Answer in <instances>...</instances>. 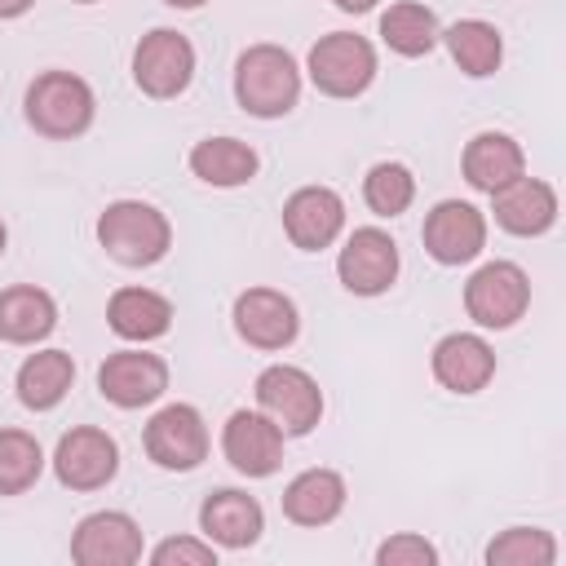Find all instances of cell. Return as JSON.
<instances>
[{"label": "cell", "mask_w": 566, "mask_h": 566, "mask_svg": "<svg viewBox=\"0 0 566 566\" xmlns=\"http://www.w3.org/2000/svg\"><path fill=\"white\" fill-rule=\"evenodd\" d=\"M234 102L256 119H279L301 102V62L283 44H248L234 62Z\"/></svg>", "instance_id": "6da1fadb"}, {"label": "cell", "mask_w": 566, "mask_h": 566, "mask_svg": "<svg viewBox=\"0 0 566 566\" xmlns=\"http://www.w3.org/2000/svg\"><path fill=\"white\" fill-rule=\"evenodd\" d=\"M22 111H27V124L49 137V142H71V137H84L97 119V93L84 75L75 71H40L31 84H27V97H22Z\"/></svg>", "instance_id": "7a4b0ae2"}, {"label": "cell", "mask_w": 566, "mask_h": 566, "mask_svg": "<svg viewBox=\"0 0 566 566\" xmlns=\"http://www.w3.org/2000/svg\"><path fill=\"white\" fill-rule=\"evenodd\" d=\"M97 243L106 248L111 261H119L128 270H146V265H155V261L168 256L172 226L146 199H115L97 217Z\"/></svg>", "instance_id": "3957f363"}, {"label": "cell", "mask_w": 566, "mask_h": 566, "mask_svg": "<svg viewBox=\"0 0 566 566\" xmlns=\"http://www.w3.org/2000/svg\"><path fill=\"white\" fill-rule=\"evenodd\" d=\"M380 71L376 44L358 31H327L305 53V75L323 97H363Z\"/></svg>", "instance_id": "277c9868"}, {"label": "cell", "mask_w": 566, "mask_h": 566, "mask_svg": "<svg viewBox=\"0 0 566 566\" xmlns=\"http://www.w3.org/2000/svg\"><path fill=\"white\" fill-rule=\"evenodd\" d=\"M252 394H256V411H265L283 429V438H305L323 420V389L296 363H270L256 376Z\"/></svg>", "instance_id": "5b68a950"}, {"label": "cell", "mask_w": 566, "mask_h": 566, "mask_svg": "<svg viewBox=\"0 0 566 566\" xmlns=\"http://www.w3.org/2000/svg\"><path fill=\"white\" fill-rule=\"evenodd\" d=\"M531 310V279L517 261H486L469 274L464 283V314L486 327V332H504L513 327L522 314Z\"/></svg>", "instance_id": "8992f818"}, {"label": "cell", "mask_w": 566, "mask_h": 566, "mask_svg": "<svg viewBox=\"0 0 566 566\" xmlns=\"http://www.w3.org/2000/svg\"><path fill=\"white\" fill-rule=\"evenodd\" d=\"M195 80V44L177 31V27H155L137 40L133 49V84L155 97V102H168V97H181Z\"/></svg>", "instance_id": "52a82bcc"}, {"label": "cell", "mask_w": 566, "mask_h": 566, "mask_svg": "<svg viewBox=\"0 0 566 566\" xmlns=\"http://www.w3.org/2000/svg\"><path fill=\"white\" fill-rule=\"evenodd\" d=\"M142 447L150 455V464L168 469V473H190L208 460V424H203V411L190 407V402H168L159 407L150 420H146V433H142Z\"/></svg>", "instance_id": "ba28073f"}, {"label": "cell", "mask_w": 566, "mask_h": 566, "mask_svg": "<svg viewBox=\"0 0 566 566\" xmlns=\"http://www.w3.org/2000/svg\"><path fill=\"white\" fill-rule=\"evenodd\" d=\"M398 270H402L398 243L380 226L349 230L345 243H340V252H336V279L354 296H385L398 283Z\"/></svg>", "instance_id": "9c48e42d"}, {"label": "cell", "mask_w": 566, "mask_h": 566, "mask_svg": "<svg viewBox=\"0 0 566 566\" xmlns=\"http://www.w3.org/2000/svg\"><path fill=\"white\" fill-rule=\"evenodd\" d=\"M49 464L66 491H102L119 473V442L97 424H75L57 438Z\"/></svg>", "instance_id": "30bf717a"}, {"label": "cell", "mask_w": 566, "mask_h": 566, "mask_svg": "<svg viewBox=\"0 0 566 566\" xmlns=\"http://www.w3.org/2000/svg\"><path fill=\"white\" fill-rule=\"evenodd\" d=\"M420 243L438 265H469L486 248V212L469 199H442L424 212Z\"/></svg>", "instance_id": "8fae6325"}, {"label": "cell", "mask_w": 566, "mask_h": 566, "mask_svg": "<svg viewBox=\"0 0 566 566\" xmlns=\"http://www.w3.org/2000/svg\"><path fill=\"white\" fill-rule=\"evenodd\" d=\"M230 318H234L239 340L252 345V349H265V354H279V349H287L301 336V310L279 287H248V292H239Z\"/></svg>", "instance_id": "7c38bea8"}, {"label": "cell", "mask_w": 566, "mask_h": 566, "mask_svg": "<svg viewBox=\"0 0 566 566\" xmlns=\"http://www.w3.org/2000/svg\"><path fill=\"white\" fill-rule=\"evenodd\" d=\"M97 394L119 411H142L168 394V363L150 349H115L97 367Z\"/></svg>", "instance_id": "4fadbf2b"}, {"label": "cell", "mask_w": 566, "mask_h": 566, "mask_svg": "<svg viewBox=\"0 0 566 566\" xmlns=\"http://www.w3.org/2000/svg\"><path fill=\"white\" fill-rule=\"evenodd\" d=\"M142 553H146L142 526L124 509H97L75 522L71 562H80V566H133V562H142Z\"/></svg>", "instance_id": "5bb4252c"}, {"label": "cell", "mask_w": 566, "mask_h": 566, "mask_svg": "<svg viewBox=\"0 0 566 566\" xmlns=\"http://www.w3.org/2000/svg\"><path fill=\"white\" fill-rule=\"evenodd\" d=\"M283 429L265 416V411H248V407H239V411H230V420L221 424V455L230 460V469L234 473H243V478H270V473H279V464H283Z\"/></svg>", "instance_id": "9a60e30c"}, {"label": "cell", "mask_w": 566, "mask_h": 566, "mask_svg": "<svg viewBox=\"0 0 566 566\" xmlns=\"http://www.w3.org/2000/svg\"><path fill=\"white\" fill-rule=\"evenodd\" d=\"M345 230V199L332 186H296L283 199V234L301 252H323Z\"/></svg>", "instance_id": "2e32d148"}, {"label": "cell", "mask_w": 566, "mask_h": 566, "mask_svg": "<svg viewBox=\"0 0 566 566\" xmlns=\"http://www.w3.org/2000/svg\"><path fill=\"white\" fill-rule=\"evenodd\" d=\"M429 371L447 394H482L495 380V349L478 332H447L429 354Z\"/></svg>", "instance_id": "e0dca14e"}, {"label": "cell", "mask_w": 566, "mask_h": 566, "mask_svg": "<svg viewBox=\"0 0 566 566\" xmlns=\"http://www.w3.org/2000/svg\"><path fill=\"white\" fill-rule=\"evenodd\" d=\"M491 212H495V226L504 234H517V239H535L544 230L557 226V190L544 181V177H513L509 186H500L491 195Z\"/></svg>", "instance_id": "ac0fdd59"}, {"label": "cell", "mask_w": 566, "mask_h": 566, "mask_svg": "<svg viewBox=\"0 0 566 566\" xmlns=\"http://www.w3.org/2000/svg\"><path fill=\"white\" fill-rule=\"evenodd\" d=\"M199 531L217 548H252L265 531V509L256 495L239 486H217L199 504Z\"/></svg>", "instance_id": "d6986e66"}, {"label": "cell", "mask_w": 566, "mask_h": 566, "mask_svg": "<svg viewBox=\"0 0 566 566\" xmlns=\"http://www.w3.org/2000/svg\"><path fill=\"white\" fill-rule=\"evenodd\" d=\"M460 172H464V181H469L473 190L495 195L500 186H509L513 177H522V172H526V150H522V142H517V137L486 128V133H473V137L464 142Z\"/></svg>", "instance_id": "ffe728a7"}, {"label": "cell", "mask_w": 566, "mask_h": 566, "mask_svg": "<svg viewBox=\"0 0 566 566\" xmlns=\"http://www.w3.org/2000/svg\"><path fill=\"white\" fill-rule=\"evenodd\" d=\"M349 486L336 469H301L287 486H283V517L296 526H327L345 513Z\"/></svg>", "instance_id": "44dd1931"}, {"label": "cell", "mask_w": 566, "mask_h": 566, "mask_svg": "<svg viewBox=\"0 0 566 566\" xmlns=\"http://www.w3.org/2000/svg\"><path fill=\"white\" fill-rule=\"evenodd\" d=\"M172 318H177L172 314V301L164 292H155V287H119L106 301V327L119 340H133V345H146V340L168 336Z\"/></svg>", "instance_id": "7402d4cb"}, {"label": "cell", "mask_w": 566, "mask_h": 566, "mask_svg": "<svg viewBox=\"0 0 566 566\" xmlns=\"http://www.w3.org/2000/svg\"><path fill=\"white\" fill-rule=\"evenodd\" d=\"M57 327V301L35 283H13L0 292V340L40 345Z\"/></svg>", "instance_id": "603a6c76"}, {"label": "cell", "mask_w": 566, "mask_h": 566, "mask_svg": "<svg viewBox=\"0 0 566 566\" xmlns=\"http://www.w3.org/2000/svg\"><path fill=\"white\" fill-rule=\"evenodd\" d=\"M75 385V358L66 349H35L22 358L13 389L27 411H53Z\"/></svg>", "instance_id": "cb8c5ba5"}, {"label": "cell", "mask_w": 566, "mask_h": 566, "mask_svg": "<svg viewBox=\"0 0 566 566\" xmlns=\"http://www.w3.org/2000/svg\"><path fill=\"white\" fill-rule=\"evenodd\" d=\"M256 168H261V155L239 137H203L190 146V172L203 186L234 190V186H248Z\"/></svg>", "instance_id": "d4e9b609"}, {"label": "cell", "mask_w": 566, "mask_h": 566, "mask_svg": "<svg viewBox=\"0 0 566 566\" xmlns=\"http://www.w3.org/2000/svg\"><path fill=\"white\" fill-rule=\"evenodd\" d=\"M442 44L451 53V62L469 75V80H486L500 71L504 62V35L495 22L486 18H460L451 27H442Z\"/></svg>", "instance_id": "484cf974"}, {"label": "cell", "mask_w": 566, "mask_h": 566, "mask_svg": "<svg viewBox=\"0 0 566 566\" xmlns=\"http://www.w3.org/2000/svg\"><path fill=\"white\" fill-rule=\"evenodd\" d=\"M380 40L398 57H424V53H433L442 44V22L420 0H394L380 13Z\"/></svg>", "instance_id": "4316f807"}, {"label": "cell", "mask_w": 566, "mask_h": 566, "mask_svg": "<svg viewBox=\"0 0 566 566\" xmlns=\"http://www.w3.org/2000/svg\"><path fill=\"white\" fill-rule=\"evenodd\" d=\"M44 473V447L27 429H0V495H22Z\"/></svg>", "instance_id": "83f0119b"}, {"label": "cell", "mask_w": 566, "mask_h": 566, "mask_svg": "<svg viewBox=\"0 0 566 566\" xmlns=\"http://www.w3.org/2000/svg\"><path fill=\"white\" fill-rule=\"evenodd\" d=\"M416 199V177L407 164L398 159H380L367 168L363 177V203L376 212V217H402Z\"/></svg>", "instance_id": "f1b7e54d"}, {"label": "cell", "mask_w": 566, "mask_h": 566, "mask_svg": "<svg viewBox=\"0 0 566 566\" xmlns=\"http://www.w3.org/2000/svg\"><path fill=\"white\" fill-rule=\"evenodd\" d=\"M486 566H553L557 539L544 526H509L486 544Z\"/></svg>", "instance_id": "f546056e"}, {"label": "cell", "mask_w": 566, "mask_h": 566, "mask_svg": "<svg viewBox=\"0 0 566 566\" xmlns=\"http://www.w3.org/2000/svg\"><path fill=\"white\" fill-rule=\"evenodd\" d=\"M155 566H217V544L199 535H168L150 548Z\"/></svg>", "instance_id": "4dcf8cb0"}, {"label": "cell", "mask_w": 566, "mask_h": 566, "mask_svg": "<svg viewBox=\"0 0 566 566\" xmlns=\"http://www.w3.org/2000/svg\"><path fill=\"white\" fill-rule=\"evenodd\" d=\"M376 566H438V548L416 531H398L376 544Z\"/></svg>", "instance_id": "1f68e13d"}, {"label": "cell", "mask_w": 566, "mask_h": 566, "mask_svg": "<svg viewBox=\"0 0 566 566\" xmlns=\"http://www.w3.org/2000/svg\"><path fill=\"white\" fill-rule=\"evenodd\" d=\"M31 4H35V0H0V22H13V18H22Z\"/></svg>", "instance_id": "d6a6232c"}, {"label": "cell", "mask_w": 566, "mask_h": 566, "mask_svg": "<svg viewBox=\"0 0 566 566\" xmlns=\"http://www.w3.org/2000/svg\"><path fill=\"white\" fill-rule=\"evenodd\" d=\"M332 4H336L340 13H354V18H358V13H371L380 0H332Z\"/></svg>", "instance_id": "836d02e7"}, {"label": "cell", "mask_w": 566, "mask_h": 566, "mask_svg": "<svg viewBox=\"0 0 566 566\" xmlns=\"http://www.w3.org/2000/svg\"><path fill=\"white\" fill-rule=\"evenodd\" d=\"M168 9H199V4H208V0H164Z\"/></svg>", "instance_id": "e575fe53"}, {"label": "cell", "mask_w": 566, "mask_h": 566, "mask_svg": "<svg viewBox=\"0 0 566 566\" xmlns=\"http://www.w3.org/2000/svg\"><path fill=\"white\" fill-rule=\"evenodd\" d=\"M4 243H9V230H4V221H0V256H4Z\"/></svg>", "instance_id": "d590c367"}, {"label": "cell", "mask_w": 566, "mask_h": 566, "mask_svg": "<svg viewBox=\"0 0 566 566\" xmlns=\"http://www.w3.org/2000/svg\"><path fill=\"white\" fill-rule=\"evenodd\" d=\"M75 4H97V0H75Z\"/></svg>", "instance_id": "8d00e7d4"}]
</instances>
